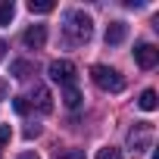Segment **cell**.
Returning a JSON list of instances; mask_svg holds the SVG:
<instances>
[{"label": "cell", "instance_id": "cell-11", "mask_svg": "<svg viewBox=\"0 0 159 159\" xmlns=\"http://www.w3.org/2000/svg\"><path fill=\"white\" fill-rule=\"evenodd\" d=\"M62 103H66L69 109H78V106H81V94H78V88H75V84L62 91Z\"/></svg>", "mask_w": 159, "mask_h": 159}, {"label": "cell", "instance_id": "cell-21", "mask_svg": "<svg viewBox=\"0 0 159 159\" xmlns=\"http://www.w3.org/2000/svg\"><path fill=\"white\" fill-rule=\"evenodd\" d=\"M7 94V84H3V78H0V97H3Z\"/></svg>", "mask_w": 159, "mask_h": 159}, {"label": "cell", "instance_id": "cell-12", "mask_svg": "<svg viewBox=\"0 0 159 159\" xmlns=\"http://www.w3.org/2000/svg\"><path fill=\"white\" fill-rule=\"evenodd\" d=\"M16 19V3L13 0H3V3H0V25H10Z\"/></svg>", "mask_w": 159, "mask_h": 159}, {"label": "cell", "instance_id": "cell-17", "mask_svg": "<svg viewBox=\"0 0 159 159\" xmlns=\"http://www.w3.org/2000/svg\"><path fill=\"white\" fill-rule=\"evenodd\" d=\"M10 137H13V128H10V125H0V147H7Z\"/></svg>", "mask_w": 159, "mask_h": 159}, {"label": "cell", "instance_id": "cell-1", "mask_svg": "<svg viewBox=\"0 0 159 159\" xmlns=\"http://www.w3.org/2000/svg\"><path fill=\"white\" fill-rule=\"evenodd\" d=\"M62 34H66V44L81 47L94 38V19L84 10H69L66 19H62Z\"/></svg>", "mask_w": 159, "mask_h": 159}, {"label": "cell", "instance_id": "cell-6", "mask_svg": "<svg viewBox=\"0 0 159 159\" xmlns=\"http://www.w3.org/2000/svg\"><path fill=\"white\" fill-rule=\"evenodd\" d=\"M22 44H25L28 50H41V47L47 44V28H44V25H31V28H25Z\"/></svg>", "mask_w": 159, "mask_h": 159}, {"label": "cell", "instance_id": "cell-19", "mask_svg": "<svg viewBox=\"0 0 159 159\" xmlns=\"http://www.w3.org/2000/svg\"><path fill=\"white\" fill-rule=\"evenodd\" d=\"M19 159H41L34 150H25V153H19Z\"/></svg>", "mask_w": 159, "mask_h": 159}, {"label": "cell", "instance_id": "cell-18", "mask_svg": "<svg viewBox=\"0 0 159 159\" xmlns=\"http://www.w3.org/2000/svg\"><path fill=\"white\" fill-rule=\"evenodd\" d=\"M41 134V125H28L25 128V140H31V137H38Z\"/></svg>", "mask_w": 159, "mask_h": 159}, {"label": "cell", "instance_id": "cell-3", "mask_svg": "<svg viewBox=\"0 0 159 159\" xmlns=\"http://www.w3.org/2000/svg\"><path fill=\"white\" fill-rule=\"evenodd\" d=\"M47 75H50V81H56V84H62V88H72L78 69H75V62H69V59H53V62L47 66Z\"/></svg>", "mask_w": 159, "mask_h": 159}, {"label": "cell", "instance_id": "cell-2", "mask_svg": "<svg viewBox=\"0 0 159 159\" xmlns=\"http://www.w3.org/2000/svg\"><path fill=\"white\" fill-rule=\"evenodd\" d=\"M91 78H94V84H97L100 91H106V94H122V91H125L122 72H116V69H109V66H94V69H91Z\"/></svg>", "mask_w": 159, "mask_h": 159}, {"label": "cell", "instance_id": "cell-9", "mask_svg": "<svg viewBox=\"0 0 159 159\" xmlns=\"http://www.w3.org/2000/svg\"><path fill=\"white\" fill-rule=\"evenodd\" d=\"M10 75H13V78H19V81H22V78L34 75V66H31L28 59H16V62L10 66Z\"/></svg>", "mask_w": 159, "mask_h": 159}, {"label": "cell", "instance_id": "cell-4", "mask_svg": "<svg viewBox=\"0 0 159 159\" xmlns=\"http://www.w3.org/2000/svg\"><path fill=\"white\" fill-rule=\"evenodd\" d=\"M150 143H153V125H150V122H137V125L128 131V147H131V153H143V150H150Z\"/></svg>", "mask_w": 159, "mask_h": 159}, {"label": "cell", "instance_id": "cell-8", "mask_svg": "<svg viewBox=\"0 0 159 159\" xmlns=\"http://www.w3.org/2000/svg\"><path fill=\"white\" fill-rule=\"evenodd\" d=\"M31 100H34V106L47 116V112H53V97H50V91L44 88V84H34V91H31Z\"/></svg>", "mask_w": 159, "mask_h": 159}, {"label": "cell", "instance_id": "cell-5", "mask_svg": "<svg viewBox=\"0 0 159 159\" xmlns=\"http://www.w3.org/2000/svg\"><path fill=\"white\" fill-rule=\"evenodd\" d=\"M134 59H137V66H140V69H153V66L159 62V50H156L153 44H147V41H143V44H137V47H134Z\"/></svg>", "mask_w": 159, "mask_h": 159}, {"label": "cell", "instance_id": "cell-20", "mask_svg": "<svg viewBox=\"0 0 159 159\" xmlns=\"http://www.w3.org/2000/svg\"><path fill=\"white\" fill-rule=\"evenodd\" d=\"M3 59H7V44L0 41V62H3Z\"/></svg>", "mask_w": 159, "mask_h": 159}, {"label": "cell", "instance_id": "cell-15", "mask_svg": "<svg viewBox=\"0 0 159 159\" xmlns=\"http://www.w3.org/2000/svg\"><path fill=\"white\" fill-rule=\"evenodd\" d=\"M97 159H122V150H116V147H103V150H97Z\"/></svg>", "mask_w": 159, "mask_h": 159}, {"label": "cell", "instance_id": "cell-13", "mask_svg": "<svg viewBox=\"0 0 159 159\" xmlns=\"http://www.w3.org/2000/svg\"><path fill=\"white\" fill-rule=\"evenodd\" d=\"M137 103H140V109H147V112H153V109H156V103H159V100H156V91H153V88H150V91H143Z\"/></svg>", "mask_w": 159, "mask_h": 159}, {"label": "cell", "instance_id": "cell-14", "mask_svg": "<svg viewBox=\"0 0 159 159\" xmlns=\"http://www.w3.org/2000/svg\"><path fill=\"white\" fill-rule=\"evenodd\" d=\"M13 109H16L19 116H25V112L31 109V103H28V97H13Z\"/></svg>", "mask_w": 159, "mask_h": 159}, {"label": "cell", "instance_id": "cell-7", "mask_svg": "<svg viewBox=\"0 0 159 159\" xmlns=\"http://www.w3.org/2000/svg\"><path fill=\"white\" fill-rule=\"evenodd\" d=\"M125 38H128V25H125V22H109V25H106V34H103L106 47H116V44H122Z\"/></svg>", "mask_w": 159, "mask_h": 159}, {"label": "cell", "instance_id": "cell-10", "mask_svg": "<svg viewBox=\"0 0 159 159\" xmlns=\"http://www.w3.org/2000/svg\"><path fill=\"white\" fill-rule=\"evenodd\" d=\"M53 10H56L53 0H28V13H34V16H44V13H53Z\"/></svg>", "mask_w": 159, "mask_h": 159}, {"label": "cell", "instance_id": "cell-16", "mask_svg": "<svg viewBox=\"0 0 159 159\" xmlns=\"http://www.w3.org/2000/svg\"><path fill=\"white\" fill-rule=\"evenodd\" d=\"M53 159H88V156H84V150H62V153H56Z\"/></svg>", "mask_w": 159, "mask_h": 159}]
</instances>
